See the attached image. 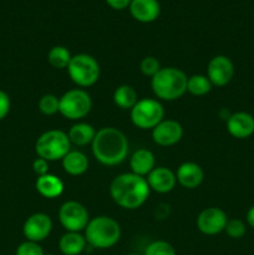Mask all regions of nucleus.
Segmentation results:
<instances>
[{
  "label": "nucleus",
  "mask_w": 254,
  "mask_h": 255,
  "mask_svg": "<svg viewBox=\"0 0 254 255\" xmlns=\"http://www.w3.org/2000/svg\"><path fill=\"white\" fill-rule=\"evenodd\" d=\"M149 189L144 177L128 172L121 173L112 179L110 184V196L119 207L128 211L138 209L148 199Z\"/></svg>",
  "instance_id": "1"
},
{
  "label": "nucleus",
  "mask_w": 254,
  "mask_h": 255,
  "mask_svg": "<svg viewBox=\"0 0 254 255\" xmlns=\"http://www.w3.org/2000/svg\"><path fill=\"white\" fill-rule=\"evenodd\" d=\"M94 157L104 166H117L127 158L128 138L116 127H102L91 143Z\"/></svg>",
  "instance_id": "2"
},
{
  "label": "nucleus",
  "mask_w": 254,
  "mask_h": 255,
  "mask_svg": "<svg viewBox=\"0 0 254 255\" xmlns=\"http://www.w3.org/2000/svg\"><path fill=\"white\" fill-rule=\"evenodd\" d=\"M188 76L177 67H161L151 79V87L154 96L162 101H176L187 92Z\"/></svg>",
  "instance_id": "3"
},
{
  "label": "nucleus",
  "mask_w": 254,
  "mask_h": 255,
  "mask_svg": "<svg viewBox=\"0 0 254 255\" xmlns=\"http://www.w3.org/2000/svg\"><path fill=\"white\" fill-rule=\"evenodd\" d=\"M87 246L95 249H109L121 239V227L116 219L109 216H99L90 219L85 228Z\"/></svg>",
  "instance_id": "4"
},
{
  "label": "nucleus",
  "mask_w": 254,
  "mask_h": 255,
  "mask_svg": "<svg viewBox=\"0 0 254 255\" xmlns=\"http://www.w3.org/2000/svg\"><path fill=\"white\" fill-rule=\"evenodd\" d=\"M71 151V142L66 132L61 129H47L40 134L35 143L37 157L47 162L61 161Z\"/></svg>",
  "instance_id": "5"
},
{
  "label": "nucleus",
  "mask_w": 254,
  "mask_h": 255,
  "mask_svg": "<svg viewBox=\"0 0 254 255\" xmlns=\"http://www.w3.org/2000/svg\"><path fill=\"white\" fill-rule=\"evenodd\" d=\"M67 72L75 85L79 87H90L99 81L101 69L94 56L89 54H77L71 57Z\"/></svg>",
  "instance_id": "6"
},
{
  "label": "nucleus",
  "mask_w": 254,
  "mask_h": 255,
  "mask_svg": "<svg viewBox=\"0 0 254 255\" xmlns=\"http://www.w3.org/2000/svg\"><path fill=\"white\" fill-rule=\"evenodd\" d=\"M92 109V99L87 91L82 89H72L60 97V110L65 119L80 121L90 114Z\"/></svg>",
  "instance_id": "7"
},
{
  "label": "nucleus",
  "mask_w": 254,
  "mask_h": 255,
  "mask_svg": "<svg viewBox=\"0 0 254 255\" xmlns=\"http://www.w3.org/2000/svg\"><path fill=\"white\" fill-rule=\"evenodd\" d=\"M131 121L139 129H153L164 120V109L158 100L141 99L129 111Z\"/></svg>",
  "instance_id": "8"
},
{
  "label": "nucleus",
  "mask_w": 254,
  "mask_h": 255,
  "mask_svg": "<svg viewBox=\"0 0 254 255\" xmlns=\"http://www.w3.org/2000/svg\"><path fill=\"white\" fill-rule=\"evenodd\" d=\"M59 222L66 232L85 231L90 222L89 211L82 203L77 201H67L61 204L59 209Z\"/></svg>",
  "instance_id": "9"
},
{
  "label": "nucleus",
  "mask_w": 254,
  "mask_h": 255,
  "mask_svg": "<svg viewBox=\"0 0 254 255\" xmlns=\"http://www.w3.org/2000/svg\"><path fill=\"white\" fill-rule=\"evenodd\" d=\"M228 217L223 209L218 207H209L203 209L197 217V228L206 236H217L224 232Z\"/></svg>",
  "instance_id": "10"
},
{
  "label": "nucleus",
  "mask_w": 254,
  "mask_h": 255,
  "mask_svg": "<svg viewBox=\"0 0 254 255\" xmlns=\"http://www.w3.org/2000/svg\"><path fill=\"white\" fill-rule=\"evenodd\" d=\"M234 76V64L226 55L212 57L207 66V77L213 86L223 87L232 81Z\"/></svg>",
  "instance_id": "11"
},
{
  "label": "nucleus",
  "mask_w": 254,
  "mask_h": 255,
  "mask_svg": "<svg viewBox=\"0 0 254 255\" xmlns=\"http://www.w3.org/2000/svg\"><path fill=\"white\" fill-rule=\"evenodd\" d=\"M52 231V219L46 213H34L24 222L22 226V234L26 241L40 242L45 241L50 236Z\"/></svg>",
  "instance_id": "12"
},
{
  "label": "nucleus",
  "mask_w": 254,
  "mask_h": 255,
  "mask_svg": "<svg viewBox=\"0 0 254 255\" xmlns=\"http://www.w3.org/2000/svg\"><path fill=\"white\" fill-rule=\"evenodd\" d=\"M183 137V127L176 120H163L152 129V139L161 147H171Z\"/></svg>",
  "instance_id": "13"
},
{
  "label": "nucleus",
  "mask_w": 254,
  "mask_h": 255,
  "mask_svg": "<svg viewBox=\"0 0 254 255\" xmlns=\"http://www.w3.org/2000/svg\"><path fill=\"white\" fill-rule=\"evenodd\" d=\"M227 131L232 137L246 139L254 133V117L244 111L234 112L226 121Z\"/></svg>",
  "instance_id": "14"
},
{
  "label": "nucleus",
  "mask_w": 254,
  "mask_h": 255,
  "mask_svg": "<svg viewBox=\"0 0 254 255\" xmlns=\"http://www.w3.org/2000/svg\"><path fill=\"white\" fill-rule=\"evenodd\" d=\"M146 179L149 189L161 194L172 192L177 184L176 173L167 167H156Z\"/></svg>",
  "instance_id": "15"
},
{
  "label": "nucleus",
  "mask_w": 254,
  "mask_h": 255,
  "mask_svg": "<svg viewBox=\"0 0 254 255\" xmlns=\"http://www.w3.org/2000/svg\"><path fill=\"white\" fill-rule=\"evenodd\" d=\"M177 182L183 188L194 189L202 184L204 179V172L199 164L196 162H184L177 168L176 172Z\"/></svg>",
  "instance_id": "16"
},
{
  "label": "nucleus",
  "mask_w": 254,
  "mask_h": 255,
  "mask_svg": "<svg viewBox=\"0 0 254 255\" xmlns=\"http://www.w3.org/2000/svg\"><path fill=\"white\" fill-rule=\"evenodd\" d=\"M128 7L132 16L141 22L154 21L161 12L158 0H131Z\"/></svg>",
  "instance_id": "17"
},
{
  "label": "nucleus",
  "mask_w": 254,
  "mask_h": 255,
  "mask_svg": "<svg viewBox=\"0 0 254 255\" xmlns=\"http://www.w3.org/2000/svg\"><path fill=\"white\" fill-rule=\"evenodd\" d=\"M129 168H131L132 173L146 178L156 168L154 154L147 148L137 149L129 158Z\"/></svg>",
  "instance_id": "18"
},
{
  "label": "nucleus",
  "mask_w": 254,
  "mask_h": 255,
  "mask_svg": "<svg viewBox=\"0 0 254 255\" xmlns=\"http://www.w3.org/2000/svg\"><path fill=\"white\" fill-rule=\"evenodd\" d=\"M35 188H36L37 193L44 198L54 199L64 193L65 186L64 182L59 177L47 173L37 177L36 182H35Z\"/></svg>",
  "instance_id": "19"
},
{
  "label": "nucleus",
  "mask_w": 254,
  "mask_h": 255,
  "mask_svg": "<svg viewBox=\"0 0 254 255\" xmlns=\"http://www.w3.org/2000/svg\"><path fill=\"white\" fill-rule=\"evenodd\" d=\"M86 247V238L80 232H66L59 241V249L64 255H80Z\"/></svg>",
  "instance_id": "20"
},
{
  "label": "nucleus",
  "mask_w": 254,
  "mask_h": 255,
  "mask_svg": "<svg viewBox=\"0 0 254 255\" xmlns=\"http://www.w3.org/2000/svg\"><path fill=\"white\" fill-rule=\"evenodd\" d=\"M61 162L64 171L70 176H81L89 169V158L81 151H70Z\"/></svg>",
  "instance_id": "21"
},
{
  "label": "nucleus",
  "mask_w": 254,
  "mask_h": 255,
  "mask_svg": "<svg viewBox=\"0 0 254 255\" xmlns=\"http://www.w3.org/2000/svg\"><path fill=\"white\" fill-rule=\"evenodd\" d=\"M70 142L75 146H87V144L92 143L95 136H96V129L94 126L86 122H77V124L72 125L71 128L67 132Z\"/></svg>",
  "instance_id": "22"
},
{
  "label": "nucleus",
  "mask_w": 254,
  "mask_h": 255,
  "mask_svg": "<svg viewBox=\"0 0 254 255\" xmlns=\"http://www.w3.org/2000/svg\"><path fill=\"white\" fill-rule=\"evenodd\" d=\"M112 99H114L115 105L117 107H120L121 110H129L131 111L132 107L138 101V95H137L136 90L129 85H121L115 90Z\"/></svg>",
  "instance_id": "23"
},
{
  "label": "nucleus",
  "mask_w": 254,
  "mask_h": 255,
  "mask_svg": "<svg viewBox=\"0 0 254 255\" xmlns=\"http://www.w3.org/2000/svg\"><path fill=\"white\" fill-rule=\"evenodd\" d=\"M72 55L70 54L69 49L61 45H56V46L51 47L50 51L47 52V61L51 65L54 69L62 70L67 69L70 61H71Z\"/></svg>",
  "instance_id": "24"
},
{
  "label": "nucleus",
  "mask_w": 254,
  "mask_h": 255,
  "mask_svg": "<svg viewBox=\"0 0 254 255\" xmlns=\"http://www.w3.org/2000/svg\"><path fill=\"white\" fill-rule=\"evenodd\" d=\"M212 87L213 85L209 81L207 75H192L187 81V91L193 96H204L212 91Z\"/></svg>",
  "instance_id": "25"
},
{
  "label": "nucleus",
  "mask_w": 254,
  "mask_h": 255,
  "mask_svg": "<svg viewBox=\"0 0 254 255\" xmlns=\"http://www.w3.org/2000/svg\"><path fill=\"white\" fill-rule=\"evenodd\" d=\"M39 111L46 116H52V115L59 114L60 110V97L55 96L54 94H45L44 96L40 97L37 102Z\"/></svg>",
  "instance_id": "26"
},
{
  "label": "nucleus",
  "mask_w": 254,
  "mask_h": 255,
  "mask_svg": "<svg viewBox=\"0 0 254 255\" xmlns=\"http://www.w3.org/2000/svg\"><path fill=\"white\" fill-rule=\"evenodd\" d=\"M143 255H177L176 249L166 241H154L144 249Z\"/></svg>",
  "instance_id": "27"
},
{
  "label": "nucleus",
  "mask_w": 254,
  "mask_h": 255,
  "mask_svg": "<svg viewBox=\"0 0 254 255\" xmlns=\"http://www.w3.org/2000/svg\"><path fill=\"white\" fill-rule=\"evenodd\" d=\"M227 236L232 239H241L246 236L247 226L242 219H228L227 226L224 228Z\"/></svg>",
  "instance_id": "28"
},
{
  "label": "nucleus",
  "mask_w": 254,
  "mask_h": 255,
  "mask_svg": "<svg viewBox=\"0 0 254 255\" xmlns=\"http://www.w3.org/2000/svg\"><path fill=\"white\" fill-rule=\"evenodd\" d=\"M139 70L147 77H153L161 70V64L154 56H146L139 62Z\"/></svg>",
  "instance_id": "29"
},
{
  "label": "nucleus",
  "mask_w": 254,
  "mask_h": 255,
  "mask_svg": "<svg viewBox=\"0 0 254 255\" xmlns=\"http://www.w3.org/2000/svg\"><path fill=\"white\" fill-rule=\"evenodd\" d=\"M15 255H45V252L39 243L25 241L21 244H19Z\"/></svg>",
  "instance_id": "30"
},
{
  "label": "nucleus",
  "mask_w": 254,
  "mask_h": 255,
  "mask_svg": "<svg viewBox=\"0 0 254 255\" xmlns=\"http://www.w3.org/2000/svg\"><path fill=\"white\" fill-rule=\"evenodd\" d=\"M10 109H11V100L9 95L0 90V121H2L9 115Z\"/></svg>",
  "instance_id": "31"
},
{
  "label": "nucleus",
  "mask_w": 254,
  "mask_h": 255,
  "mask_svg": "<svg viewBox=\"0 0 254 255\" xmlns=\"http://www.w3.org/2000/svg\"><path fill=\"white\" fill-rule=\"evenodd\" d=\"M32 171L37 174V177L47 174L49 173V162H47L46 159L37 157V158L32 162Z\"/></svg>",
  "instance_id": "32"
},
{
  "label": "nucleus",
  "mask_w": 254,
  "mask_h": 255,
  "mask_svg": "<svg viewBox=\"0 0 254 255\" xmlns=\"http://www.w3.org/2000/svg\"><path fill=\"white\" fill-rule=\"evenodd\" d=\"M106 1L107 4H109L111 7H114V9L122 10L125 9V7L129 6L131 0H106Z\"/></svg>",
  "instance_id": "33"
},
{
  "label": "nucleus",
  "mask_w": 254,
  "mask_h": 255,
  "mask_svg": "<svg viewBox=\"0 0 254 255\" xmlns=\"http://www.w3.org/2000/svg\"><path fill=\"white\" fill-rule=\"evenodd\" d=\"M247 224L254 229V204L247 212Z\"/></svg>",
  "instance_id": "34"
},
{
  "label": "nucleus",
  "mask_w": 254,
  "mask_h": 255,
  "mask_svg": "<svg viewBox=\"0 0 254 255\" xmlns=\"http://www.w3.org/2000/svg\"><path fill=\"white\" fill-rule=\"evenodd\" d=\"M45 255H54V254H51V253H47L46 254V253H45Z\"/></svg>",
  "instance_id": "35"
},
{
  "label": "nucleus",
  "mask_w": 254,
  "mask_h": 255,
  "mask_svg": "<svg viewBox=\"0 0 254 255\" xmlns=\"http://www.w3.org/2000/svg\"><path fill=\"white\" fill-rule=\"evenodd\" d=\"M128 255H139V254H128Z\"/></svg>",
  "instance_id": "36"
}]
</instances>
